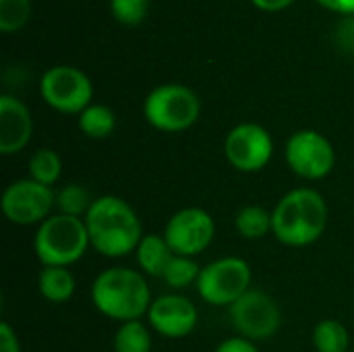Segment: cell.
Returning a JSON list of instances; mask_svg holds the SVG:
<instances>
[{
  "mask_svg": "<svg viewBox=\"0 0 354 352\" xmlns=\"http://www.w3.org/2000/svg\"><path fill=\"white\" fill-rule=\"evenodd\" d=\"M2 214L17 226H39L56 210V193L52 187L39 185L33 178L10 183L0 199Z\"/></svg>",
  "mask_w": 354,
  "mask_h": 352,
  "instance_id": "obj_10",
  "label": "cell"
},
{
  "mask_svg": "<svg viewBox=\"0 0 354 352\" xmlns=\"http://www.w3.org/2000/svg\"><path fill=\"white\" fill-rule=\"evenodd\" d=\"M33 135V118L29 108L15 95H0V154L15 156L23 151Z\"/></svg>",
  "mask_w": 354,
  "mask_h": 352,
  "instance_id": "obj_14",
  "label": "cell"
},
{
  "mask_svg": "<svg viewBox=\"0 0 354 352\" xmlns=\"http://www.w3.org/2000/svg\"><path fill=\"white\" fill-rule=\"evenodd\" d=\"M199 95L180 83L158 85L143 102L145 120L162 133H183L199 120Z\"/></svg>",
  "mask_w": 354,
  "mask_h": 352,
  "instance_id": "obj_5",
  "label": "cell"
},
{
  "mask_svg": "<svg viewBox=\"0 0 354 352\" xmlns=\"http://www.w3.org/2000/svg\"><path fill=\"white\" fill-rule=\"evenodd\" d=\"M236 232L247 241H259L272 232V212L261 205H245L234 216Z\"/></svg>",
  "mask_w": 354,
  "mask_h": 352,
  "instance_id": "obj_18",
  "label": "cell"
},
{
  "mask_svg": "<svg viewBox=\"0 0 354 352\" xmlns=\"http://www.w3.org/2000/svg\"><path fill=\"white\" fill-rule=\"evenodd\" d=\"M135 257H137L139 272L143 276L162 278L170 259L174 257V251L170 249L164 234L151 232V234H143V239L135 251Z\"/></svg>",
  "mask_w": 354,
  "mask_h": 352,
  "instance_id": "obj_15",
  "label": "cell"
},
{
  "mask_svg": "<svg viewBox=\"0 0 354 352\" xmlns=\"http://www.w3.org/2000/svg\"><path fill=\"white\" fill-rule=\"evenodd\" d=\"M41 100L60 114H81L91 106L93 85L89 77L75 66H52L39 79Z\"/></svg>",
  "mask_w": 354,
  "mask_h": 352,
  "instance_id": "obj_9",
  "label": "cell"
},
{
  "mask_svg": "<svg viewBox=\"0 0 354 352\" xmlns=\"http://www.w3.org/2000/svg\"><path fill=\"white\" fill-rule=\"evenodd\" d=\"M201 274V266L197 263L195 257H183L174 255L162 276V280L172 288V290H185L189 286H195Z\"/></svg>",
  "mask_w": 354,
  "mask_h": 352,
  "instance_id": "obj_22",
  "label": "cell"
},
{
  "mask_svg": "<svg viewBox=\"0 0 354 352\" xmlns=\"http://www.w3.org/2000/svg\"><path fill=\"white\" fill-rule=\"evenodd\" d=\"M149 2L151 0H110V12L118 23L135 27L147 17Z\"/></svg>",
  "mask_w": 354,
  "mask_h": 352,
  "instance_id": "obj_25",
  "label": "cell"
},
{
  "mask_svg": "<svg viewBox=\"0 0 354 352\" xmlns=\"http://www.w3.org/2000/svg\"><path fill=\"white\" fill-rule=\"evenodd\" d=\"M351 352H353V351H351Z\"/></svg>",
  "mask_w": 354,
  "mask_h": 352,
  "instance_id": "obj_30",
  "label": "cell"
},
{
  "mask_svg": "<svg viewBox=\"0 0 354 352\" xmlns=\"http://www.w3.org/2000/svg\"><path fill=\"white\" fill-rule=\"evenodd\" d=\"M31 17V0H0V31L15 33Z\"/></svg>",
  "mask_w": 354,
  "mask_h": 352,
  "instance_id": "obj_24",
  "label": "cell"
},
{
  "mask_svg": "<svg viewBox=\"0 0 354 352\" xmlns=\"http://www.w3.org/2000/svg\"><path fill=\"white\" fill-rule=\"evenodd\" d=\"M75 288L77 282L68 268H41L37 276V290L48 303H68L75 295Z\"/></svg>",
  "mask_w": 354,
  "mask_h": 352,
  "instance_id": "obj_16",
  "label": "cell"
},
{
  "mask_svg": "<svg viewBox=\"0 0 354 352\" xmlns=\"http://www.w3.org/2000/svg\"><path fill=\"white\" fill-rule=\"evenodd\" d=\"M313 346L317 352H351V336L344 324L336 319H322L311 334Z\"/></svg>",
  "mask_w": 354,
  "mask_h": 352,
  "instance_id": "obj_21",
  "label": "cell"
},
{
  "mask_svg": "<svg viewBox=\"0 0 354 352\" xmlns=\"http://www.w3.org/2000/svg\"><path fill=\"white\" fill-rule=\"evenodd\" d=\"M27 172H29V178H33L35 183L52 187L62 176V158L58 156V151L50 147L35 149L27 162Z\"/></svg>",
  "mask_w": 354,
  "mask_h": 352,
  "instance_id": "obj_19",
  "label": "cell"
},
{
  "mask_svg": "<svg viewBox=\"0 0 354 352\" xmlns=\"http://www.w3.org/2000/svg\"><path fill=\"white\" fill-rule=\"evenodd\" d=\"M214 352H261L257 349L255 342L243 338V336H232V338H226L218 344V349Z\"/></svg>",
  "mask_w": 354,
  "mask_h": 352,
  "instance_id": "obj_26",
  "label": "cell"
},
{
  "mask_svg": "<svg viewBox=\"0 0 354 352\" xmlns=\"http://www.w3.org/2000/svg\"><path fill=\"white\" fill-rule=\"evenodd\" d=\"M228 319L239 336L261 342L270 340L282 328V311L278 303L263 290L251 288L228 307Z\"/></svg>",
  "mask_w": 354,
  "mask_h": 352,
  "instance_id": "obj_7",
  "label": "cell"
},
{
  "mask_svg": "<svg viewBox=\"0 0 354 352\" xmlns=\"http://www.w3.org/2000/svg\"><path fill=\"white\" fill-rule=\"evenodd\" d=\"M324 8L340 12V15H354V0H317Z\"/></svg>",
  "mask_w": 354,
  "mask_h": 352,
  "instance_id": "obj_28",
  "label": "cell"
},
{
  "mask_svg": "<svg viewBox=\"0 0 354 352\" xmlns=\"http://www.w3.org/2000/svg\"><path fill=\"white\" fill-rule=\"evenodd\" d=\"M91 203H93V197L89 195V191L77 183H68L56 193V212L64 216L85 218Z\"/></svg>",
  "mask_w": 354,
  "mask_h": 352,
  "instance_id": "obj_23",
  "label": "cell"
},
{
  "mask_svg": "<svg viewBox=\"0 0 354 352\" xmlns=\"http://www.w3.org/2000/svg\"><path fill=\"white\" fill-rule=\"evenodd\" d=\"M197 322H199V313L195 303L178 293L162 295L153 299L147 313L149 328L168 340L187 338L197 328Z\"/></svg>",
  "mask_w": 354,
  "mask_h": 352,
  "instance_id": "obj_13",
  "label": "cell"
},
{
  "mask_svg": "<svg viewBox=\"0 0 354 352\" xmlns=\"http://www.w3.org/2000/svg\"><path fill=\"white\" fill-rule=\"evenodd\" d=\"M91 303L104 317L124 324L147 317L153 299L147 278L139 270L108 268L91 284Z\"/></svg>",
  "mask_w": 354,
  "mask_h": 352,
  "instance_id": "obj_3",
  "label": "cell"
},
{
  "mask_svg": "<svg viewBox=\"0 0 354 352\" xmlns=\"http://www.w3.org/2000/svg\"><path fill=\"white\" fill-rule=\"evenodd\" d=\"M0 352H21V342L10 324H0Z\"/></svg>",
  "mask_w": 354,
  "mask_h": 352,
  "instance_id": "obj_27",
  "label": "cell"
},
{
  "mask_svg": "<svg viewBox=\"0 0 354 352\" xmlns=\"http://www.w3.org/2000/svg\"><path fill=\"white\" fill-rule=\"evenodd\" d=\"M174 255L197 257L216 239V222L201 207H183L170 216L162 232Z\"/></svg>",
  "mask_w": 354,
  "mask_h": 352,
  "instance_id": "obj_12",
  "label": "cell"
},
{
  "mask_svg": "<svg viewBox=\"0 0 354 352\" xmlns=\"http://www.w3.org/2000/svg\"><path fill=\"white\" fill-rule=\"evenodd\" d=\"M91 249L108 259L127 257L137 251L143 239V226L129 201L116 195H102L93 199L83 218Z\"/></svg>",
  "mask_w": 354,
  "mask_h": 352,
  "instance_id": "obj_1",
  "label": "cell"
},
{
  "mask_svg": "<svg viewBox=\"0 0 354 352\" xmlns=\"http://www.w3.org/2000/svg\"><path fill=\"white\" fill-rule=\"evenodd\" d=\"M226 162L245 174L263 170L274 156V139L270 131L257 122H241L232 127L224 139Z\"/></svg>",
  "mask_w": 354,
  "mask_h": 352,
  "instance_id": "obj_11",
  "label": "cell"
},
{
  "mask_svg": "<svg viewBox=\"0 0 354 352\" xmlns=\"http://www.w3.org/2000/svg\"><path fill=\"white\" fill-rule=\"evenodd\" d=\"M91 247L83 218L52 214L33 234V251L44 268H68Z\"/></svg>",
  "mask_w": 354,
  "mask_h": 352,
  "instance_id": "obj_4",
  "label": "cell"
},
{
  "mask_svg": "<svg viewBox=\"0 0 354 352\" xmlns=\"http://www.w3.org/2000/svg\"><path fill=\"white\" fill-rule=\"evenodd\" d=\"M151 328L143 324V319L137 322H124L118 326L112 349L114 352H151Z\"/></svg>",
  "mask_w": 354,
  "mask_h": 352,
  "instance_id": "obj_20",
  "label": "cell"
},
{
  "mask_svg": "<svg viewBox=\"0 0 354 352\" xmlns=\"http://www.w3.org/2000/svg\"><path fill=\"white\" fill-rule=\"evenodd\" d=\"M253 272L243 257H220L201 268L195 284L201 301L214 307H230L247 290H251Z\"/></svg>",
  "mask_w": 354,
  "mask_h": 352,
  "instance_id": "obj_6",
  "label": "cell"
},
{
  "mask_svg": "<svg viewBox=\"0 0 354 352\" xmlns=\"http://www.w3.org/2000/svg\"><path fill=\"white\" fill-rule=\"evenodd\" d=\"M288 168L303 180H322L336 166V149L332 141L313 129L297 131L284 145Z\"/></svg>",
  "mask_w": 354,
  "mask_h": 352,
  "instance_id": "obj_8",
  "label": "cell"
},
{
  "mask_svg": "<svg viewBox=\"0 0 354 352\" xmlns=\"http://www.w3.org/2000/svg\"><path fill=\"white\" fill-rule=\"evenodd\" d=\"M251 2L266 12H278V10H284L286 6H290L295 0H251Z\"/></svg>",
  "mask_w": 354,
  "mask_h": 352,
  "instance_id": "obj_29",
  "label": "cell"
},
{
  "mask_svg": "<svg viewBox=\"0 0 354 352\" xmlns=\"http://www.w3.org/2000/svg\"><path fill=\"white\" fill-rule=\"evenodd\" d=\"M77 124L89 139H106L116 129V114L104 104H91L79 114Z\"/></svg>",
  "mask_w": 354,
  "mask_h": 352,
  "instance_id": "obj_17",
  "label": "cell"
},
{
  "mask_svg": "<svg viewBox=\"0 0 354 352\" xmlns=\"http://www.w3.org/2000/svg\"><path fill=\"white\" fill-rule=\"evenodd\" d=\"M328 220L326 197L311 187H299L272 210V234L286 247H309L324 237Z\"/></svg>",
  "mask_w": 354,
  "mask_h": 352,
  "instance_id": "obj_2",
  "label": "cell"
}]
</instances>
